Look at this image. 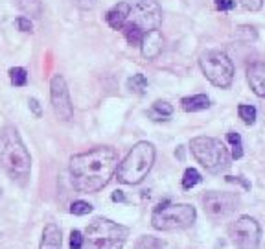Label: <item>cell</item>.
Instances as JSON below:
<instances>
[{"label":"cell","mask_w":265,"mask_h":249,"mask_svg":"<svg viewBox=\"0 0 265 249\" xmlns=\"http://www.w3.org/2000/svg\"><path fill=\"white\" fill-rule=\"evenodd\" d=\"M113 201H120V203H124L125 201V196L122 190H116V192H113Z\"/></svg>","instance_id":"obj_34"},{"label":"cell","mask_w":265,"mask_h":249,"mask_svg":"<svg viewBox=\"0 0 265 249\" xmlns=\"http://www.w3.org/2000/svg\"><path fill=\"white\" fill-rule=\"evenodd\" d=\"M129 22L140 28L142 32L158 30L162 24V8L157 0H136L129 11Z\"/></svg>","instance_id":"obj_9"},{"label":"cell","mask_w":265,"mask_h":249,"mask_svg":"<svg viewBox=\"0 0 265 249\" xmlns=\"http://www.w3.org/2000/svg\"><path fill=\"white\" fill-rule=\"evenodd\" d=\"M228 236H230V242L238 249H258L261 238L260 223L256 222L254 218L241 216L236 222L230 223Z\"/></svg>","instance_id":"obj_8"},{"label":"cell","mask_w":265,"mask_h":249,"mask_svg":"<svg viewBox=\"0 0 265 249\" xmlns=\"http://www.w3.org/2000/svg\"><path fill=\"white\" fill-rule=\"evenodd\" d=\"M201 71L206 76V80L216 87L227 89L234 80V65L228 59V55L219 50H208L201 55L199 59Z\"/></svg>","instance_id":"obj_7"},{"label":"cell","mask_w":265,"mask_h":249,"mask_svg":"<svg viewBox=\"0 0 265 249\" xmlns=\"http://www.w3.org/2000/svg\"><path fill=\"white\" fill-rule=\"evenodd\" d=\"M17 6H19V10L24 11L26 15L30 17H39L43 15V4H41V0H15Z\"/></svg>","instance_id":"obj_17"},{"label":"cell","mask_w":265,"mask_h":249,"mask_svg":"<svg viewBox=\"0 0 265 249\" xmlns=\"http://www.w3.org/2000/svg\"><path fill=\"white\" fill-rule=\"evenodd\" d=\"M190 148H192L195 161L212 173L223 172L230 164V155H228L227 148L217 139H212V137H195L194 141L190 142Z\"/></svg>","instance_id":"obj_5"},{"label":"cell","mask_w":265,"mask_h":249,"mask_svg":"<svg viewBox=\"0 0 265 249\" xmlns=\"http://www.w3.org/2000/svg\"><path fill=\"white\" fill-rule=\"evenodd\" d=\"M214 4L219 11H230L236 8V2L234 0H214Z\"/></svg>","instance_id":"obj_30"},{"label":"cell","mask_w":265,"mask_h":249,"mask_svg":"<svg viewBox=\"0 0 265 249\" xmlns=\"http://www.w3.org/2000/svg\"><path fill=\"white\" fill-rule=\"evenodd\" d=\"M162 240H157L153 236H142L138 242H136L135 249H160L162 247Z\"/></svg>","instance_id":"obj_26"},{"label":"cell","mask_w":265,"mask_h":249,"mask_svg":"<svg viewBox=\"0 0 265 249\" xmlns=\"http://www.w3.org/2000/svg\"><path fill=\"white\" fill-rule=\"evenodd\" d=\"M149 114L153 116V120H166L168 116L173 114V107L168 102H155Z\"/></svg>","instance_id":"obj_19"},{"label":"cell","mask_w":265,"mask_h":249,"mask_svg":"<svg viewBox=\"0 0 265 249\" xmlns=\"http://www.w3.org/2000/svg\"><path fill=\"white\" fill-rule=\"evenodd\" d=\"M239 4L243 6L245 10L258 11V10H261V6H263V0H239Z\"/></svg>","instance_id":"obj_28"},{"label":"cell","mask_w":265,"mask_h":249,"mask_svg":"<svg viewBox=\"0 0 265 249\" xmlns=\"http://www.w3.org/2000/svg\"><path fill=\"white\" fill-rule=\"evenodd\" d=\"M247 80L256 96L265 98V63H252L247 69Z\"/></svg>","instance_id":"obj_13"},{"label":"cell","mask_w":265,"mask_h":249,"mask_svg":"<svg viewBox=\"0 0 265 249\" xmlns=\"http://www.w3.org/2000/svg\"><path fill=\"white\" fill-rule=\"evenodd\" d=\"M50 96H52V105L57 114V118L63 122H70L74 116V107H72V100L68 94V87L63 76H54L50 83Z\"/></svg>","instance_id":"obj_11"},{"label":"cell","mask_w":265,"mask_h":249,"mask_svg":"<svg viewBox=\"0 0 265 249\" xmlns=\"http://www.w3.org/2000/svg\"><path fill=\"white\" fill-rule=\"evenodd\" d=\"M127 85H129V89L133 92H136V94H142V92L147 89V80H146V76H144V74H135V76L129 80V83H127Z\"/></svg>","instance_id":"obj_24"},{"label":"cell","mask_w":265,"mask_h":249,"mask_svg":"<svg viewBox=\"0 0 265 249\" xmlns=\"http://www.w3.org/2000/svg\"><path fill=\"white\" fill-rule=\"evenodd\" d=\"M181 107L186 113H195V111H203V109L210 107V98L206 94H195V96H186L181 100Z\"/></svg>","instance_id":"obj_16"},{"label":"cell","mask_w":265,"mask_h":249,"mask_svg":"<svg viewBox=\"0 0 265 249\" xmlns=\"http://www.w3.org/2000/svg\"><path fill=\"white\" fill-rule=\"evenodd\" d=\"M63 244V236H61V229L55 223H48L43 231V238L39 249H61Z\"/></svg>","instance_id":"obj_15"},{"label":"cell","mask_w":265,"mask_h":249,"mask_svg":"<svg viewBox=\"0 0 265 249\" xmlns=\"http://www.w3.org/2000/svg\"><path fill=\"white\" fill-rule=\"evenodd\" d=\"M201 173L195 170V168H186V172H184L183 175V189L184 190H190V189H194L195 184H199L201 183Z\"/></svg>","instance_id":"obj_20"},{"label":"cell","mask_w":265,"mask_h":249,"mask_svg":"<svg viewBox=\"0 0 265 249\" xmlns=\"http://www.w3.org/2000/svg\"><path fill=\"white\" fill-rule=\"evenodd\" d=\"M17 26H19V30H22V32H32L33 30L32 21L26 19V17H19V19H17Z\"/></svg>","instance_id":"obj_31"},{"label":"cell","mask_w":265,"mask_h":249,"mask_svg":"<svg viewBox=\"0 0 265 249\" xmlns=\"http://www.w3.org/2000/svg\"><path fill=\"white\" fill-rule=\"evenodd\" d=\"M195 207L188 203H160L153 211L151 223L158 231H181L195 222Z\"/></svg>","instance_id":"obj_6"},{"label":"cell","mask_w":265,"mask_h":249,"mask_svg":"<svg viewBox=\"0 0 265 249\" xmlns=\"http://www.w3.org/2000/svg\"><path fill=\"white\" fill-rule=\"evenodd\" d=\"M140 46H142V55L146 59H155V57H158V54L162 52V46H164L162 33L158 32V30L144 32Z\"/></svg>","instance_id":"obj_12"},{"label":"cell","mask_w":265,"mask_h":249,"mask_svg":"<svg viewBox=\"0 0 265 249\" xmlns=\"http://www.w3.org/2000/svg\"><path fill=\"white\" fill-rule=\"evenodd\" d=\"M77 8H81V10H92L94 6H96V0H72Z\"/></svg>","instance_id":"obj_32"},{"label":"cell","mask_w":265,"mask_h":249,"mask_svg":"<svg viewBox=\"0 0 265 249\" xmlns=\"http://www.w3.org/2000/svg\"><path fill=\"white\" fill-rule=\"evenodd\" d=\"M30 109H32L33 114H35L37 118L41 116V114H43V113H41V105H39V102L35 100V98H30Z\"/></svg>","instance_id":"obj_33"},{"label":"cell","mask_w":265,"mask_h":249,"mask_svg":"<svg viewBox=\"0 0 265 249\" xmlns=\"http://www.w3.org/2000/svg\"><path fill=\"white\" fill-rule=\"evenodd\" d=\"M10 80L15 87H24L28 83V74L22 67H15L10 71Z\"/></svg>","instance_id":"obj_23"},{"label":"cell","mask_w":265,"mask_h":249,"mask_svg":"<svg viewBox=\"0 0 265 249\" xmlns=\"http://www.w3.org/2000/svg\"><path fill=\"white\" fill-rule=\"evenodd\" d=\"M122 30H124V35H125V39H127V43H129V44L136 46V44H140V43H142L144 32H142V30H140L138 26H135L133 22H125Z\"/></svg>","instance_id":"obj_18"},{"label":"cell","mask_w":265,"mask_h":249,"mask_svg":"<svg viewBox=\"0 0 265 249\" xmlns=\"http://www.w3.org/2000/svg\"><path fill=\"white\" fill-rule=\"evenodd\" d=\"M239 205V198L230 192H206L203 196V207L206 216L212 220H223L230 216Z\"/></svg>","instance_id":"obj_10"},{"label":"cell","mask_w":265,"mask_h":249,"mask_svg":"<svg viewBox=\"0 0 265 249\" xmlns=\"http://www.w3.org/2000/svg\"><path fill=\"white\" fill-rule=\"evenodd\" d=\"M234 37L239 41H254L256 39V30L250 26H238L234 32Z\"/></svg>","instance_id":"obj_27"},{"label":"cell","mask_w":265,"mask_h":249,"mask_svg":"<svg viewBox=\"0 0 265 249\" xmlns=\"http://www.w3.org/2000/svg\"><path fill=\"white\" fill-rule=\"evenodd\" d=\"M92 212V205L87 203V201H74L70 205V214L74 216H85V214H91Z\"/></svg>","instance_id":"obj_25"},{"label":"cell","mask_w":265,"mask_h":249,"mask_svg":"<svg viewBox=\"0 0 265 249\" xmlns=\"http://www.w3.org/2000/svg\"><path fill=\"white\" fill-rule=\"evenodd\" d=\"M230 146H232V157L234 159H239L243 155V144H241V137L236 133V131H228L227 135Z\"/></svg>","instance_id":"obj_21"},{"label":"cell","mask_w":265,"mask_h":249,"mask_svg":"<svg viewBox=\"0 0 265 249\" xmlns=\"http://www.w3.org/2000/svg\"><path fill=\"white\" fill-rule=\"evenodd\" d=\"M129 236V229L125 225L109 220V218H96L85 229L83 244L87 249H122Z\"/></svg>","instance_id":"obj_4"},{"label":"cell","mask_w":265,"mask_h":249,"mask_svg":"<svg viewBox=\"0 0 265 249\" xmlns=\"http://www.w3.org/2000/svg\"><path fill=\"white\" fill-rule=\"evenodd\" d=\"M118 168V153L113 148L102 146L91 152L77 153L70 159V177L74 189L83 194L102 190Z\"/></svg>","instance_id":"obj_1"},{"label":"cell","mask_w":265,"mask_h":249,"mask_svg":"<svg viewBox=\"0 0 265 249\" xmlns=\"http://www.w3.org/2000/svg\"><path fill=\"white\" fill-rule=\"evenodd\" d=\"M238 114H239V118L243 120L247 126H252L256 122V107L254 105H239Z\"/></svg>","instance_id":"obj_22"},{"label":"cell","mask_w":265,"mask_h":249,"mask_svg":"<svg viewBox=\"0 0 265 249\" xmlns=\"http://www.w3.org/2000/svg\"><path fill=\"white\" fill-rule=\"evenodd\" d=\"M153 163H155V146L151 142H138L116 168L118 181L124 184L142 183L151 170Z\"/></svg>","instance_id":"obj_3"},{"label":"cell","mask_w":265,"mask_h":249,"mask_svg":"<svg viewBox=\"0 0 265 249\" xmlns=\"http://www.w3.org/2000/svg\"><path fill=\"white\" fill-rule=\"evenodd\" d=\"M129 11H131V6L127 2H120V4H116L114 8H111L107 11L105 21H107V24L113 30H122L124 24L127 22V19H129Z\"/></svg>","instance_id":"obj_14"},{"label":"cell","mask_w":265,"mask_h":249,"mask_svg":"<svg viewBox=\"0 0 265 249\" xmlns=\"http://www.w3.org/2000/svg\"><path fill=\"white\" fill-rule=\"evenodd\" d=\"M83 247V234L79 231H72L70 234V249H81Z\"/></svg>","instance_id":"obj_29"},{"label":"cell","mask_w":265,"mask_h":249,"mask_svg":"<svg viewBox=\"0 0 265 249\" xmlns=\"http://www.w3.org/2000/svg\"><path fill=\"white\" fill-rule=\"evenodd\" d=\"M0 164L11 177L21 181H24L32 170L30 153L13 126H6L0 130Z\"/></svg>","instance_id":"obj_2"}]
</instances>
